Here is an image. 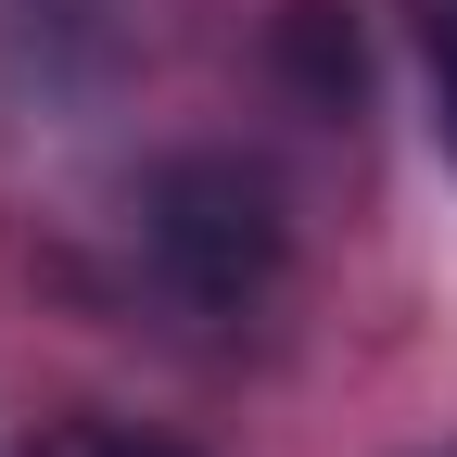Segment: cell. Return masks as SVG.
<instances>
[{"label":"cell","mask_w":457,"mask_h":457,"mask_svg":"<svg viewBox=\"0 0 457 457\" xmlns=\"http://www.w3.org/2000/svg\"><path fill=\"white\" fill-rule=\"evenodd\" d=\"M153 267H165V293L204 305V318H242L267 305V279H279V191L254 179V165H228V153H191V165H165L153 204Z\"/></svg>","instance_id":"1"},{"label":"cell","mask_w":457,"mask_h":457,"mask_svg":"<svg viewBox=\"0 0 457 457\" xmlns=\"http://www.w3.org/2000/svg\"><path fill=\"white\" fill-rule=\"evenodd\" d=\"M38 457H179V445H153V432H114V420H77V432H51Z\"/></svg>","instance_id":"2"},{"label":"cell","mask_w":457,"mask_h":457,"mask_svg":"<svg viewBox=\"0 0 457 457\" xmlns=\"http://www.w3.org/2000/svg\"><path fill=\"white\" fill-rule=\"evenodd\" d=\"M420 38H432V128H445V153H457V13H432Z\"/></svg>","instance_id":"3"},{"label":"cell","mask_w":457,"mask_h":457,"mask_svg":"<svg viewBox=\"0 0 457 457\" xmlns=\"http://www.w3.org/2000/svg\"><path fill=\"white\" fill-rule=\"evenodd\" d=\"M432 13H457V0H420V26H432Z\"/></svg>","instance_id":"4"}]
</instances>
